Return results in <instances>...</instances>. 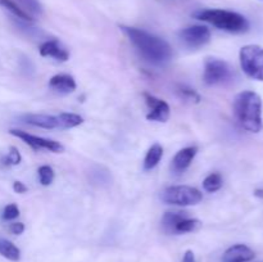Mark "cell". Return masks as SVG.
<instances>
[{"mask_svg":"<svg viewBox=\"0 0 263 262\" xmlns=\"http://www.w3.org/2000/svg\"><path fill=\"white\" fill-rule=\"evenodd\" d=\"M121 28L145 61L154 64H162L171 59L172 48L166 40L135 27L121 26Z\"/></svg>","mask_w":263,"mask_h":262,"instance_id":"cell-1","label":"cell"},{"mask_svg":"<svg viewBox=\"0 0 263 262\" xmlns=\"http://www.w3.org/2000/svg\"><path fill=\"white\" fill-rule=\"evenodd\" d=\"M234 115L241 127L251 133H259L263 128L262 99L257 92L246 90L234 99Z\"/></svg>","mask_w":263,"mask_h":262,"instance_id":"cell-2","label":"cell"},{"mask_svg":"<svg viewBox=\"0 0 263 262\" xmlns=\"http://www.w3.org/2000/svg\"><path fill=\"white\" fill-rule=\"evenodd\" d=\"M195 17L211 23L220 30L234 33H241L249 30V22L244 15L225 9H207L198 12Z\"/></svg>","mask_w":263,"mask_h":262,"instance_id":"cell-3","label":"cell"},{"mask_svg":"<svg viewBox=\"0 0 263 262\" xmlns=\"http://www.w3.org/2000/svg\"><path fill=\"white\" fill-rule=\"evenodd\" d=\"M161 198L167 204L186 207V205H195L200 203L203 195L197 188L187 186V185H176V186H170L164 189Z\"/></svg>","mask_w":263,"mask_h":262,"instance_id":"cell-4","label":"cell"},{"mask_svg":"<svg viewBox=\"0 0 263 262\" xmlns=\"http://www.w3.org/2000/svg\"><path fill=\"white\" fill-rule=\"evenodd\" d=\"M240 66L248 77L263 81V48L259 45H246L240 50Z\"/></svg>","mask_w":263,"mask_h":262,"instance_id":"cell-5","label":"cell"},{"mask_svg":"<svg viewBox=\"0 0 263 262\" xmlns=\"http://www.w3.org/2000/svg\"><path fill=\"white\" fill-rule=\"evenodd\" d=\"M231 79V68L228 62L218 58H207L204 63L203 80L207 85H221Z\"/></svg>","mask_w":263,"mask_h":262,"instance_id":"cell-6","label":"cell"},{"mask_svg":"<svg viewBox=\"0 0 263 262\" xmlns=\"http://www.w3.org/2000/svg\"><path fill=\"white\" fill-rule=\"evenodd\" d=\"M9 133H10V135L15 136V138H18V139H21L22 141H25L27 145H30L31 148L35 149V151L45 149V151L53 152V153H62V152H64V146L55 140L40 138V136H35V135H32V134L26 133V131L15 130V128L9 130Z\"/></svg>","mask_w":263,"mask_h":262,"instance_id":"cell-7","label":"cell"},{"mask_svg":"<svg viewBox=\"0 0 263 262\" xmlns=\"http://www.w3.org/2000/svg\"><path fill=\"white\" fill-rule=\"evenodd\" d=\"M180 39L186 44L189 48H200L211 40V31L205 26L195 25L189 26L180 31Z\"/></svg>","mask_w":263,"mask_h":262,"instance_id":"cell-8","label":"cell"},{"mask_svg":"<svg viewBox=\"0 0 263 262\" xmlns=\"http://www.w3.org/2000/svg\"><path fill=\"white\" fill-rule=\"evenodd\" d=\"M144 98H145V103L149 108L146 120L156 121V122H166L171 115V109H170V105L167 104V102L149 94V92H144Z\"/></svg>","mask_w":263,"mask_h":262,"instance_id":"cell-9","label":"cell"},{"mask_svg":"<svg viewBox=\"0 0 263 262\" xmlns=\"http://www.w3.org/2000/svg\"><path fill=\"white\" fill-rule=\"evenodd\" d=\"M256 258V253L246 244H235L226 249L222 262H251Z\"/></svg>","mask_w":263,"mask_h":262,"instance_id":"cell-10","label":"cell"},{"mask_svg":"<svg viewBox=\"0 0 263 262\" xmlns=\"http://www.w3.org/2000/svg\"><path fill=\"white\" fill-rule=\"evenodd\" d=\"M197 146H187V148L181 149L176 153V156L174 157L171 163L172 171L176 172V174H181L184 172L187 167L192 164L193 159L197 156Z\"/></svg>","mask_w":263,"mask_h":262,"instance_id":"cell-11","label":"cell"},{"mask_svg":"<svg viewBox=\"0 0 263 262\" xmlns=\"http://www.w3.org/2000/svg\"><path fill=\"white\" fill-rule=\"evenodd\" d=\"M41 57H50L58 62H66L69 59V54L57 40H48L39 48Z\"/></svg>","mask_w":263,"mask_h":262,"instance_id":"cell-12","label":"cell"},{"mask_svg":"<svg viewBox=\"0 0 263 262\" xmlns=\"http://www.w3.org/2000/svg\"><path fill=\"white\" fill-rule=\"evenodd\" d=\"M49 86L62 94H69L76 90V81L71 74L59 73L49 80Z\"/></svg>","mask_w":263,"mask_h":262,"instance_id":"cell-13","label":"cell"},{"mask_svg":"<svg viewBox=\"0 0 263 262\" xmlns=\"http://www.w3.org/2000/svg\"><path fill=\"white\" fill-rule=\"evenodd\" d=\"M23 121L28 125L36 126V127L46 128V130H53L59 128L58 116H48V115H26L23 116Z\"/></svg>","mask_w":263,"mask_h":262,"instance_id":"cell-14","label":"cell"},{"mask_svg":"<svg viewBox=\"0 0 263 262\" xmlns=\"http://www.w3.org/2000/svg\"><path fill=\"white\" fill-rule=\"evenodd\" d=\"M162 156H163V148H162L161 144H153L146 152V156L144 158V169L153 170L161 162Z\"/></svg>","mask_w":263,"mask_h":262,"instance_id":"cell-15","label":"cell"},{"mask_svg":"<svg viewBox=\"0 0 263 262\" xmlns=\"http://www.w3.org/2000/svg\"><path fill=\"white\" fill-rule=\"evenodd\" d=\"M0 254L5 257L7 259L13 262L20 261L21 258V251L12 243V241L7 240V239L0 238Z\"/></svg>","mask_w":263,"mask_h":262,"instance_id":"cell-16","label":"cell"},{"mask_svg":"<svg viewBox=\"0 0 263 262\" xmlns=\"http://www.w3.org/2000/svg\"><path fill=\"white\" fill-rule=\"evenodd\" d=\"M202 222H200L198 218H182L175 226L174 233L176 234H184V233H193V231H197L198 229H200Z\"/></svg>","mask_w":263,"mask_h":262,"instance_id":"cell-17","label":"cell"},{"mask_svg":"<svg viewBox=\"0 0 263 262\" xmlns=\"http://www.w3.org/2000/svg\"><path fill=\"white\" fill-rule=\"evenodd\" d=\"M59 128H72L80 126L84 122V118L76 113H61L58 115Z\"/></svg>","mask_w":263,"mask_h":262,"instance_id":"cell-18","label":"cell"},{"mask_svg":"<svg viewBox=\"0 0 263 262\" xmlns=\"http://www.w3.org/2000/svg\"><path fill=\"white\" fill-rule=\"evenodd\" d=\"M23 12H26L27 14L32 15H40L43 13V7H41L40 2L39 0H13Z\"/></svg>","mask_w":263,"mask_h":262,"instance_id":"cell-19","label":"cell"},{"mask_svg":"<svg viewBox=\"0 0 263 262\" xmlns=\"http://www.w3.org/2000/svg\"><path fill=\"white\" fill-rule=\"evenodd\" d=\"M185 217H187L185 212H166L162 218V225L167 231L174 233L176 223Z\"/></svg>","mask_w":263,"mask_h":262,"instance_id":"cell-20","label":"cell"},{"mask_svg":"<svg viewBox=\"0 0 263 262\" xmlns=\"http://www.w3.org/2000/svg\"><path fill=\"white\" fill-rule=\"evenodd\" d=\"M0 5L7 8L9 12H12L13 14H14L17 18H20V20L25 21V22H33V17H31L30 14L23 12V10L21 9V8L18 7L13 0H0Z\"/></svg>","mask_w":263,"mask_h":262,"instance_id":"cell-21","label":"cell"},{"mask_svg":"<svg viewBox=\"0 0 263 262\" xmlns=\"http://www.w3.org/2000/svg\"><path fill=\"white\" fill-rule=\"evenodd\" d=\"M221 186H222V176L217 172L210 174L203 181V188L208 193L217 192V190L221 189Z\"/></svg>","mask_w":263,"mask_h":262,"instance_id":"cell-22","label":"cell"},{"mask_svg":"<svg viewBox=\"0 0 263 262\" xmlns=\"http://www.w3.org/2000/svg\"><path fill=\"white\" fill-rule=\"evenodd\" d=\"M39 174V180H40V184L44 186H48L53 182L54 180V170L50 166H41L37 170Z\"/></svg>","mask_w":263,"mask_h":262,"instance_id":"cell-23","label":"cell"},{"mask_svg":"<svg viewBox=\"0 0 263 262\" xmlns=\"http://www.w3.org/2000/svg\"><path fill=\"white\" fill-rule=\"evenodd\" d=\"M21 161H22V157H21L20 151L15 146H10L7 156L2 159L4 166H17L21 163Z\"/></svg>","mask_w":263,"mask_h":262,"instance_id":"cell-24","label":"cell"},{"mask_svg":"<svg viewBox=\"0 0 263 262\" xmlns=\"http://www.w3.org/2000/svg\"><path fill=\"white\" fill-rule=\"evenodd\" d=\"M20 216V210H18L17 204L14 203H10V204L5 205L4 211H3V220L5 221H10L14 220Z\"/></svg>","mask_w":263,"mask_h":262,"instance_id":"cell-25","label":"cell"},{"mask_svg":"<svg viewBox=\"0 0 263 262\" xmlns=\"http://www.w3.org/2000/svg\"><path fill=\"white\" fill-rule=\"evenodd\" d=\"M180 92H181L182 97H185L189 100H195V102H199L200 100V97L197 94V91H195L194 89H187V87L182 86L181 90H180Z\"/></svg>","mask_w":263,"mask_h":262,"instance_id":"cell-26","label":"cell"},{"mask_svg":"<svg viewBox=\"0 0 263 262\" xmlns=\"http://www.w3.org/2000/svg\"><path fill=\"white\" fill-rule=\"evenodd\" d=\"M9 230L12 234H15V235H20L25 231V225L22 222H13L10 223L9 226Z\"/></svg>","mask_w":263,"mask_h":262,"instance_id":"cell-27","label":"cell"},{"mask_svg":"<svg viewBox=\"0 0 263 262\" xmlns=\"http://www.w3.org/2000/svg\"><path fill=\"white\" fill-rule=\"evenodd\" d=\"M13 190L15 193H18V194H23V193L27 192L28 188L22 181H14L13 182Z\"/></svg>","mask_w":263,"mask_h":262,"instance_id":"cell-28","label":"cell"},{"mask_svg":"<svg viewBox=\"0 0 263 262\" xmlns=\"http://www.w3.org/2000/svg\"><path fill=\"white\" fill-rule=\"evenodd\" d=\"M182 262H197L195 261V256H194V252L193 251H186L184 254V258H182Z\"/></svg>","mask_w":263,"mask_h":262,"instance_id":"cell-29","label":"cell"},{"mask_svg":"<svg viewBox=\"0 0 263 262\" xmlns=\"http://www.w3.org/2000/svg\"><path fill=\"white\" fill-rule=\"evenodd\" d=\"M254 195H256V197L263 198V189H257L256 192H254Z\"/></svg>","mask_w":263,"mask_h":262,"instance_id":"cell-30","label":"cell"}]
</instances>
